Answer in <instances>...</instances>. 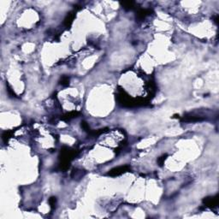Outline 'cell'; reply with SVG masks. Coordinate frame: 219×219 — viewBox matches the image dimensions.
Masks as SVG:
<instances>
[{
    "mask_svg": "<svg viewBox=\"0 0 219 219\" xmlns=\"http://www.w3.org/2000/svg\"><path fill=\"white\" fill-rule=\"evenodd\" d=\"M127 170H128L127 166L118 167V168H116V169H114L112 170H111V172L109 173V175H111V176H118V175L124 173Z\"/></svg>",
    "mask_w": 219,
    "mask_h": 219,
    "instance_id": "1",
    "label": "cell"
}]
</instances>
